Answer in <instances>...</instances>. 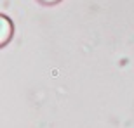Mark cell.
<instances>
[{
	"label": "cell",
	"mask_w": 134,
	"mask_h": 128,
	"mask_svg": "<svg viewBox=\"0 0 134 128\" xmlns=\"http://www.w3.org/2000/svg\"><path fill=\"white\" fill-rule=\"evenodd\" d=\"M0 23H2V45H5L10 40V36H12V23L5 16H2V21Z\"/></svg>",
	"instance_id": "1"
},
{
	"label": "cell",
	"mask_w": 134,
	"mask_h": 128,
	"mask_svg": "<svg viewBox=\"0 0 134 128\" xmlns=\"http://www.w3.org/2000/svg\"><path fill=\"white\" fill-rule=\"evenodd\" d=\"M38 2L44 5H56V4H59L61 0H38Z\"/></svg>",
	"instance_id": "2"
}]
</instances>
